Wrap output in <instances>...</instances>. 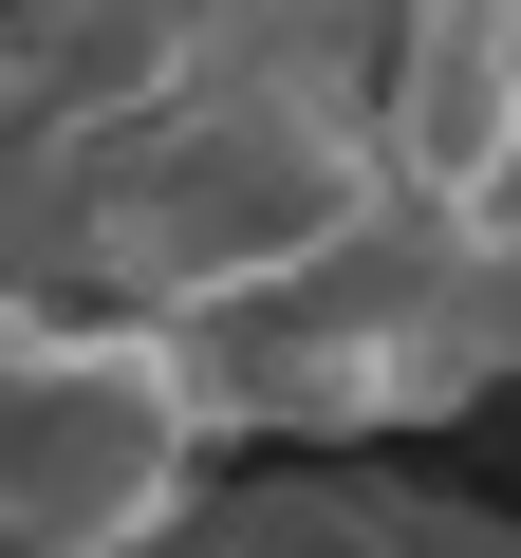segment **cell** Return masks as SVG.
I'll return each mask as SVG.
<instances>
[{
  "instance_id": "1",
  "label": "cell",
  "mask_w": 521,
  "mask_h": 558,
  "mask_svg": "<svg viewBox=\"0 0 521 558\" xmlns=\"http://www.w3.org/2000/svg\"><path fill=\"white\" fill-rule=\"evenodd\" d=\"M205 447H223V391H205L186 317H112V299L0 317V521H20V558L205 539Z\"/></svg>"
},
{
  "instance_id": "2",
  "label": "cell",
  "mask_w": 521,
  "mask_h": 558,
  "mask_svg": "<svg viewBox=\"0 0 521 558\" xmlns=\"http://www.w3.org/2000/svg\"><path fill=\"white\" fill-rule=\"evenodd\" d=\"M391 168L447 223H521V0H410L391 20Z\"/></svg>"
},
{
  "instance_id": "3",
  "label": "cell",
  "mask_w": 521,
  "mask_h": 558,
  "mask_svg": "<svg viewBox=\"0 0 521 558\" xmlns=\"http://www.w3.org/2000/svg\"><path fill=\"white\" fill-rule=\"evenodd\" d=\"M205 558H447V521H410L373 465H280L205 502Z\"/></svg>"
},
{
  "instance_id": "4",
  "label": "cell",
  "mask_w": 521,
  "mask_h": 558,
  "mask_svg": "<svg viewBox=\"0 0 521 558\" xmlns=\"http://www.w3.org/2000/svg\"><path fill=\"white\" fill-rule=\"evenodd\" d=\"M447 558H521V521H447Z\"/></svg>"
}]
</instances>
